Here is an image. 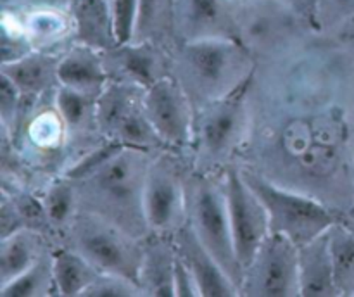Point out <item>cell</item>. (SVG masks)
I'll list each match as a JSON object with an SVG mask.
<instances>
[{
  "label": "cell",
  "mask_w": 354,
  "mask_h": 297,
  "mask_svg": "<svg viewBox=\"0 0 354 297\" xmlns=\"http://www.w3.org/2000/svg\"><path fill=\"white\" fill-rule=\"evenodd\" d=\"M152 152L127 147L100 171L73 182L83 209L93 211L140 237L149 231L144 216V186Z\"/></svg>",
  "instance_id": "6da1fadb"
},
{
  "label": "cell",
  "mask_w": 354,
  "mask_h": 297,
  "mask_svg": "<svg viewBox=\"0 0 354 297\" xmlns=\"http://www.w3.org/2000/svg\"><path fill=\"white\" fill-rule=\"evenodd\" d=\"M251 48L237 38H204L182 41L178 54V82L189 97L204 104L234 92L252 79Z\"/></svg>",
  "instance_id": "7a4b0ae2"
},
{
  "label": "cell",
  "mask_w": 354,
  "mask_h": 297,
  "mask_svg": "<svg viewBox=\"0 0 354 297\" xmlns=\"http://www.w3.org/2000/svg\"><path fill=\"white\" fill-rule=\"evenodd\" d=\"M187 221L204 247L223 266L239 289H242L244 269L235 252L225 175L218 178L207 173H197L187 178Z\"/></svg>",
  "instance_id": "3957f363"
},
{
  "label": "cell",
  "mask_w": 354,
  "mask_h": 297,
  "mask_svg": "<svg viewBox=\"0 0 354 297\" xmlns=\"http://www.w3.org/2000/svg\"><path fill=\"white\" fill-rule=\"evenodd\" d=\"M69 247L88 259L100 273L123 276L138 285L144 261L140 237L93 211L83 209L69 223Z\"/></svg>",
  "instance_id": "277c9868"
},
{
  "label": "cell",
  "mask_w": 354,
  "mask_h": 297,
  "mask_svg": "<svg viewBox=\"0 0 354 297\" xmlns=\"http://www.w3.org/2000/svg\"><path fill=\"white\" fill-rule=\"evenodd\" d=\"M242 175L268 213L270 231L286 235L297 245L313 240L339 221L335 214L315 197L277 185L256 171L242 169Z\"/></svg>",
  "instance_id": "5b68a950"
},
{
  "label": "cell",
  "mask_w": 354,
  "mask_h": 297,
  "mask_svg": "<svg viewBox=\"0 0 354 297\" xmlns=\"http://www.w3.org/2000/svg\"><path fill=\"white\" fill-rule=\"evenodd\" d=\"M97 128L127 147L152 152L162 147L144 109V88L124 82H109L97 97Z\"/></svg>",
  "instance_id": "8992f818"
},
{
  "label": "cell",
  "mask_w": 354,
  "mask_h": 297,
  "mask_svg": "<svg viewBox=\"0 0 354 297\" xmlns=\"http://www.w3.org/2000/svg\"><path fill=\"white\" fill-rule=\"evenodd\" d=\"M251 79L216 100L201 106L196 114L194 144L203 159L218 162L241 142L248 121V95Z\"/></svg>",
  "instance_id": "52a82bcc"
},
{
  "label": "cell",
  "mask_w": 354,
  "mask_h": 297,
  "mask_svg": "<svg viewBox=\"0 0 354 297\" xmlns=\"http://www.w3.org/2000/svg\"><path fill=\"white\" fill-rule=\"evenodd\" d=\"M144 216L149 233L175 237L187 221V180L171 155H154L144 186Z\"/></svg>",
  "instance_id": "ba28073f"
},
{
  "label": "cell",
  "mask_w": 354,
  "mask_h": 297,
  "mask_svg": "<svg viewBox=\"0 0 354 297\" xmlns=\"http://www.w3.org/2000/svg\"><path fill=\"white\" fill-rule=\"evenodd\" d=\"M242 296H301L299 245L270 231L244 273Z\"/></svg>",
  "instance_id": "9c48e42d"
},
{
  "label": "cell",
  "mask_w": 354,
  "mask_h": 297,
  "mask_svg": "<svg viewBox=\"0 0 354 297\" xmlns=\"http://www.w3.org/2000/svg\"><path fill=\"white\" fill-rule=\"evenodd\" d=\"M223 175L235 252L245 273L265 238L270 235L268 213L261 199L245 182L242 169L237 166H228Z\"/></svg>",
  "instance_id": "30bf717a"
},
{
  "label": "cell",
  "mask_w": 354,
  "mask_h": 297,
  "mask_svg": "<svg viewBox=\"0 0 354 297\" xmlns=\"http://www.w3.org/2000/svg\"><path fill=\"white\" fill-rule=\"evenodd\" d=\"M144 109L165 147L185 148L194 142V102L173 76H162L144 90Z\"/></svg>",
  "instance_id": "8fae6325"
},
{
  "label": "cell",
  "mask_w": 354,
  "mask_h": 297,
  "mask_svg": "<svg viewBox=\"0 0 354 297\" xmlns=\"http://www.w3.org/2000/svg\"><path fill=\"white\" fill-rule=\"evenodd\" d=\"M173 26L182 41L237 38L239 0H169Z\"/></svg>",
  "instance_id": "7c38bea8"
},
{
  "label": "cell",
  "mask_w": 354,
  "mask_h": 297,
  "mask_svg": "<svg viewBox=\"0 0 354 297\" xmlns=\"http://www.w3.org/2000/svg\"><path fill=\"white\" fill-rule=\"evenodd\" d=\"M239 40L251 48H266L294 33L297 12L292 0H239Z\"/></svg>",
  "instance_id": "4fadbf2b"
},
{
  "label": "cell",
  "mask_w": 354,
  "mask_h": 297,
  "mask_svg": "<svg viewBox=\"0 0 354 297\" xmlns=\"http://www.w3.org/2000/svg\"><path fill=\"white\" fill-rule=\"evenodd\" d=\"M176 252L196 276L201 296H241V289L223 266L204 247L189 221L173 237Z\"/></svg>",
  "instance_id": "5bb4252c"
},
{
  "label": "cell",
  "mask_w": 354,
  "mask_h": 297,
  "mask_svg": "<svg viewBox=\"0 0 354 297\" xmlns=\"http://www.w3.org/2000/svg\"><path fill=\"white\" fill-rule=\"evenodd\" d=\"M57 85L99 97L109 83L102 52L78 44L59 59Z\"/></svg>",
  "instance_id": "9a60e30c"
},
{
  "label": "cell",
  "mask_w": 354,
  "mask_h": 297,
  "mask_svg": "<svg viewBox=\"0 0 354 297\" xmlns=\"http://www.w3.org/2000/svg\"><path fill=\"white\" fill-rule=\"evenodd\" d=\"M69 12L76 44L95 48L102 54L120 45L109 0H75Z\"/></svg>",
  "instance_id": "2e32d148"
},
{
  "label": "cell",
  "mask_w": 354,
  "mask_h": 297,
  "mask_svg": "<svg viewBox=\"0 0 354 297\" xmlns=\"http://www.w3.org/2000/svg\"><path fill=\"white\" fill-rule=\"evenodd\" d=\"M301 296H341L335 283L328 230L299 245Z\"/></svg>",
  "instance_id": "e0dca14e"
},
{
  "label": "cell",
  "mask_w": 354,
  "mask_h": 297,
  "mask_svg": "<svg viewBox=\"0 0 354 297\" xmlns=\"http://www.w3.org/2000/svg\"><path fill=\"white\" fill-rule=\"evenodd\" d=\"M176 247L173 237L154 235L144 244L138 285L144 296H175Z\"/></svg>",
  "instance_id": "ac0fdd59"
},
{
  "label": "cell",
  "mask_w": 354,
  "mask_h": 297,
  "mask_svg": "<svg viewBox=\"0 0 354 297\" xmlns=\"http://www.w3.org/2000/svg\"><path fill=\"white\" fill-rule=\"evenodd\" d=\"M111 57L114 68L120 71L124 79L140 88H147L159 78L166 76L162 73V57L151 40L130 41L114 47L113 50L104 52Z\"/></svg>",
  "instance_id": "d6986e66"
},
{
  "label": "cell",
  "mask_w": 354,
  "mask_h": 297,
  "mask_svg": "<svg viewBox=\"0 0 354 297\" xmlns=\"http://www.w3.org/2000/svg\"><path fill=\"white\" fill-rule=\"evenodd\" d=\"M59 59L33 50L14 62L2 64L0 73L9 76L26 99H35L57 82Z\"/></svg>",
  "instance_id": "ffe728a7"
},
{
  "label": "cell",
  "mask_w": 354,
  "mask_h": 297,
  "mask_svg": "<svg viewBox=\"0 0 354 297\" xmlns=\"http://www.w3.org/2000/svg\"><path fill=\"white\" fill-rule=\"evenodd\" d=\"M44 254L40 237L31 228L0 238V287L31 268Z\"/></svg>",
  "instance_id": "44dd1931"
},
{
  "label": "cell",
  "mask_w": 354,
  "mask_h": 297,
  "mask_svg": "<svg viewBox=\"0 0 354 297\" xmlns=\"http://www.w3.org/2000/svg\"><path fill=\"white\" fill-rule=\"evenodd\" d=\"M55 294L59 296H83L90 283L97 278L99 269L73 247L52 252Z\"/></svg>",
  "instance_id": "7402d4cb"
},
{
  "label": "cell",
  "mask_w": 354,
  "mask_h": 297,
  "mask_svg": "<svg viewBox=\"0 0 354 297\" xmlns=\"http://www.w3.org/2000/svg\"><path fill=\"white\" fill-rule=\"evenodd\" d=\"M21 24L37 50L57 44L69 31H73L71 12L61 7L31 6V9L21 17Z\"/></svg>",
  "instance_id": "603a6c76"
},
{
  "label": "cell",
  "mask_w": 354,
  "mask_h": 297,
  "mask_svg": "<svg viewBox=\"0 0 354 297\" xmlns=\"http://www.w3.org/2000/svg\"><path fill=\"white\" fill-rule=\"evenodd\" d=\"M335 283L341 296H354V227L337 221L328 228Z\"/></svg>",
  "instance_id": "cb8c5ba5"
},
{
  "label": "cell",
  "mask_w": 354,
  "mask_h": 297,
  "mask_svg": "<svg viewBox=\"0 0 354 297\" xmlns=\"http://www.w3.org/2000/svg\"><path fill=\"white\" fill-rule=\"evenodd\" d=\"M2 297H41L55 294L52 254L45 252L31 268L0 287Z\"/></svg>",
  "instance_id": "d4e9b609"
},
{
  "label": "cell",
  "mask_w": 354,
  "mask_h": 297,
  "mask_svg": "<svg viewBox=\"0 0 354 297\" xmlns=\"http://www.w3.org/2000/svg\"><path fill=\"white\" fill-rule=\"evenodd\" d=\"M55 113L66 130H80L88 121H97V97L59 85L55 92Z\"/></svg>",
  "instance_id": "484cf974"
},
{
  "label": "cell",
  "mask_w": 354,
  "mask_h": 297,
  "mask_svg": "<svg viewBox=\"0 0 354 297\" xmlns=\"http://www.w3.org/2000/svg\"><path fill=\"white\" fill-rule=\"evenodd\" d=\"M41 202L47 220L52 224H69L78 213V193L75 183L62 176V180L48 186Z\"/></svg>",
  "instance_id": "4316f807"
},
{
  "label": "cell",
  "mask_w": 354,
  "mask_h": 297,
  "mask_svg": "<svg viewBox=\"0 0 354 297\" xmlns=\"http://www.w3.org/2000/svg\"><path fill=\"white\" fill-rule=\"evenodd\" d=\"M123 148H127V145L121 144L120 140L107 138L102 145H99L97 148H92L83 157H80L75 164L69 166L64 173V178L71 180V182H82V180L95 175L107 162L113 161Z\"/></svg>",
  "instance_id": "83f0119b"
},
{
  "label": "cell",
  "mask_w": 354,
  "mask_h": 297,
  "mask_svg": "<svg viewBox=\"0 0 354 297\" xmlns=\"http://www.w3.org/2000/svg\"><path fill=\"white\" fill-rule=\"evenodd\" d=\"M83 296L88 297H127V296H144L140 287L131 280L123 276L111 275V273H99L97 278L90 283L88 289L83 292Z\"/></svg>",
  "instance_id": "f1b7e54d"
},
{
  "label": "cell",
  "mask_w": 354,
  "mask_h": 297,
  "mask_svg": "<svg viewBox=\"0 0 354 297\" xmlns=\"http://www.w3.org/2000/svg\"><path fill=\"white\" fill-rule=\"evenodd\" d=\"M116 28L118 44H130L135 40L138 17V0H109Z\"/></svg>",
  "instance_id": "f546056e"
},
{
  "label": "cell",
  "mask_w": 354,
  "mask_h": 297,
  "mask_svg": "<svg viewBox=\"0 0 354 297\" xmlns=\"http://www.w3.org/2000/svg\"><path fill=\"white\" fill-rule=\"evenodd\" d=\"M2 83H0V116H2L3 128L14 126V121L19 116L23 102L26 97L21 93V90L14 85L12 79L7 75L0 73Z\"/></svg>",
  "instance_id": "4dcf8cb0"
},
{
  "label": "cell",
  "mask_w": 354,
  "mask_h": 297,
  "mask_svg": "<svg viewBox=\"0 0 354 297\" xmlns=\"http://www.w3.org/2000/svg\"><path fill=\"white\" fill-rule=\"evenodd\" d=\"M169 0H138V17H137V31H135V40H151L152 33L156 31L159 23V17L165 12V3Z\"/></svg>",
  "instance_id": "1f68e13d"
},
{
  "label": "cell",
  "mask_w": 354,
  "mask_h": 297,
  "mask_svg": "<svg viewBox=\"0 0 354 297\" xmlns=\"http://www.w3.org/2000/svg\"><path fill=\"white\" fill-rule=\"evenodd\" d=\"M0 228H2V235H0V238L9 237V235H12L14 231L28 228L26 220H24V216L21 214L19 207L16 206L12 197H7L6 192H3L2 206H0Z\"/></svg>",
  "instance_id": "d6a6232c"
},
{
  "label": "cell",
  "mask_w": 354,
  "mask_h": 297,
  "mask_svg": "<svg viewBox=\"0 0 354 297\" xmlns=\"http://www.w3.org/2000/svg\"><path fill=\"white\" fill-rule=\"evenodd\" d=\"M175 296H201L199 287H197L196 276L192 275L187 262L176 252V262H175Z\"/></svg>",
  "instance_id": "836d02e7"
},
{
  "label": "cell",
  "mask_w": 354,
  "mask_h": 297,
  "mask_svg": "<svg viewBox=\"0 0 354 297\" xmlns=\"http://www.w3.org/2000/svg\"><path fill=\"white\" fill-rule=\"evenodd\" d=\"M31 6H50V7H61V9H69L75 0H30Z\"/></svg>",
  "instance_id": "e575fe53"
},
{
  "label": "cell",
  "mask_w": 354,
  "mask_h": 297,
  "mask_svg": "<svg viewBox=\"0 0 354 297\" xmlns=\"http://www.w3.org/2000/svg\"><path fill=\"white\" fill-rule=\"evenodd\" d=\"M2 2L3 9H14V7H19L23 2H28V0H0Z\"/></svg>",
  "instance_id": "d590c367"
},
{
  "label": "cell",
  "mask_w": 354,
  "mask_h": 297,
  "mask_svg": "<svg viewBox=\"0 0 354 297\" xmlns=\"http://www.w3.org/2000/svg\"><path fill=\"white\" fill-rule=\"evenodd\" d=\"M349 218H351V220H353V223H354V197H353V204H351V209H349Z\"/></svg>",
  "instance_id": "8d00e7d4"
}]
</instances>
